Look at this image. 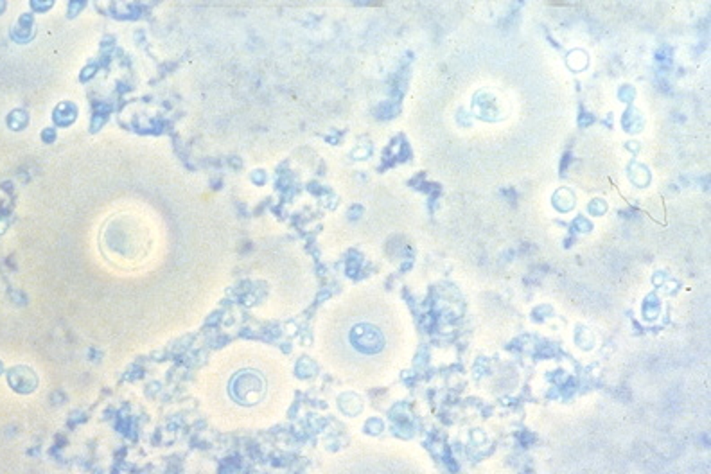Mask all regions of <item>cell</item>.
<instances>
[{"label": "cell", "instance_id": "3957f363", "mask_svg": "<svg viewBox=\"0 0 711 474\" xmlns=\"http://www.w3.org/2000/svg\"><path fill=\"white\" fill-rule=\"evenodd\" d=\"M553 205H555V209L562 210V212H568V210L573 209L575 196L571 194V191H568V189H561V191H557L555 196H553Z\"/></svg>", "mask_w": 711, "mask_h": 474}, {"label": "cell", "instance_id": "5b68a950", "mask_svg": "<svg viewBox=\"0 0 711 474\" xmlns=\"http://www.w3.org/2000/svg\"><path fill=\"white\" fill-rule=\"evenodd\" d=\"M575 225L580 228V232H588V230H591V223L589 221H586L584 218H579L577 221H575Z\"/></svg>", "mask_w": 711, "mask_h": 474}, {"label": "cell", "instance_id": "6da1fadb", "mask_svg": "<svg viewBox=\"0 0 711 474\" xmlns=\"http://www.w3.org/2000/svg\"><path fill=\"white\" fill-rule=\"evenodd\" d=\"M228 397L243 408H254L268 395V383L259 370L243 369L228 381Z\"/></svg>", "mask_w": 711, "mask_h": 474}, {"label": "cell", "instance_id": "7a4b0ae2", "mask_svg": "<svg viewBox=\"0 0 711 474\" xmlns=\"http://www.w3.org/2000/svg\"><path fill=\"white\" fill-rule=\"evenodd\" d=\"M351 343L363 354H375L383 349L384 338L374 325L360 324L351 331Z\"/></svg>", "mask_w": 711, "mask_h": 474}, {"label": "cell", "instance_id": "277c9868", "mask_svg": "<svg viewBox=\"0 0 711 474\" xmlns=\"http://www.w3.org/2000/svg\"><path fill=\"white\" fill-rule=\"evenodd\" d=\"M588 209H589V212H591V214H595V216H602L604 212H606L607 205H606V203H604L602 200H595V201H592V203H591V205L588 207Z\"/></svg>", "mask_w": 711, "mask_h": 474}]
</instances>
